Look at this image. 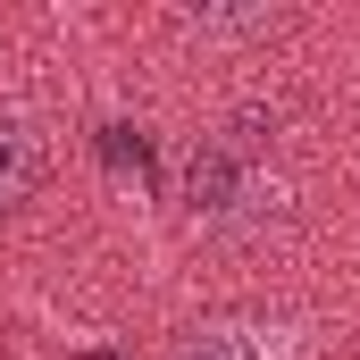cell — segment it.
<instances>
[{"instance_id": "6da1fadb", "label": "cell", "mask_w": 360, "mask_h": 360, "mask_svg": "<svg viewBox=\"0 0 360 360\" xmlns=\"http://www.w3.org/2000/svg\"><path fill=\"white\" fill-rule=\"evenodd\" d=\"M168 360H293V335L269 319H210V327H184Z\"/></svg>"}, {"instance_id": "7a4b0ae2", "label": "cell", "mask_w": 360, "mask_h": 360, "mask_svg": "<svg viewBox=\"0 0 360 360\" xmlns=\"http://www.w3.org/2000/svg\"><path fill=\"white\" fill-rule=\"evenodd\" d=\"M42 184V126L25 109H0V210H17Z\"/></svg>"}]
</instances>
